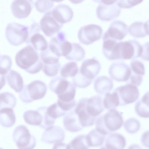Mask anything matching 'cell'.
<instances>
[{
	"label": "cell",
	"instance_id": "cell-18",
	"mask_svg": "<svg viewBox=\"0 0 149 149\" xmlns=\"http://www.w3.org/2000/svg\"><path fill=\"white\" fill-rule=\"evenodd\" d=\"M65 138V132L62 128L53 126L45 129L42 134L41 140L45 143H55L62 142Z\"/></svg>",
	"mask_w": 149,
	"mask_h": 149
},
{
	"label": "cell",
	"instance_id": "cell-10",
	"mask_svg": "<svg viewBox=\"0 0 149 149\" xmlns=\"http://www.w3.org/2000/svg\"><path fill=\"white\" fill-rule=\"evenodd\" d=\"M128 27L122 21L115 20L111 23L104 33L103 40L110 39L117 41H122L128 33Z\"/></svg>",
	"mask_w": 149,
	"mask_h": 149
},
{
	"label": "cell",
	"instance_id": "cell-44",
	"mask_svg": "<svg viewBox=\"0 0 149 149\" xmlns=\"http://www.w3.org/2000/svg\"><path fill=\"white\" fill-rule=\"evenodd\" d=\"M148 42H146L142 45V50L141 55L140 56L143 59L148 61Z\"/></svg>",
	"mask_w": 149,
	"mask_h": 149
},
{
	"label": "cell",
	"instance_id": "cell-3",
	"mask_svg": "<svg viewBox=\"0 0 149 149\" xmlns=\"http://www.w3.org/2000/svg\"><path fill=\"white\" fill-rule=\"evenodd\" d=\"M47 90V86L44 83L39 80H35L23 87L19 93V98L24 103H30L43 98Z\"/></svg>",
	"mask_w": 149,
	"mask_h": 149
},
{
	"label": "cell",
	"instance_id": "cell-26",
	"mask_svg": "<svg viewBox=\"0 0 149 149\" xmlns=\"http://www.w3.org/2000/svg\"><path fill=\"white\" fill-rule=\"evenodd\" d=\"M6 81L9 86L16 92H20L24 87L23 78L17 71L10 70L6 75Z\"/></svg>",
	"mask_w": 149,
	"mask_h": 149
},
{
	"label": "cell",
	"instance_id": "cell-40",
	"mask_svg": "<svg viewBox=\"0 0 149 149\" xmlns=\"http://www.w3.org/2000/svg\"><path fill=\"white\" fill-rule=\"evenodd\" d=\"M72 79L73 84L74 86L80 88H86L91 84L92 81L84 77L79 71L74 77H72Z\"/></svg>",
	"mask_w": 149,
	"mask_h": 149
},
{
	"label": "cell",
	"instance_id": "cell-45",
	"mask_svg": "<svg viewBox=\"0 0 149 149\" xmlns=\"http://www.w3.org/2000/svg\"><path fill=\"white\" fill-rule=\"evenodd\" d=\"M148 131L144 132L142 135L141 141L144 146L148 148Z\"/></svg>",
	"mask_w": 149,
	"mask_h": 149
},
{
	"label": "cell",
	"instance_id": "cell-1",
	"mask_svg": "<svg viewBox=\"0 0 149 149\" xmlns=\"http://www.w3.org/2000/svg\"><path fill=\"white\" fill-rule=\"evenodd\" d=\"M15 59L18 66L31 74L37 73L43 68L40 54L31 45H26L19 51Z\"/></svg>",
	"mask_w": 149,
	"mask_h": 149
},
{
	"label": "cell",
	"instance_id": "cell-34",
	"mask_svg": "<svg viewBox=\"0 0 149 149\" xmlns=\"http://www.w3.org/2000/svg\"><path fill=\"white\" fill-rule=\"evenodd\" d=\"M104 108L107 109H115L119 106V102L118 95L115 91L111 93H107L105 94L103 101Z\"/></svg>",
	"mask_w": 149,
	"mask_h": 149
},
{
	"label": "cell",
	"instance_id": "cell-23",
	"mask_svg": "<svg viewBox=\"0 0 149 149\" xmlns=\"http://www.w3.org/2000/svg\"><path fill=\"white\" fill-rule=\"evenodd\" d=\"M104 146L107 149H124L126 145L125 137L122 134L112 133L105 138Z\"/></svg>",
	"mask_w": 149,
	"mask_h": 149
},
{
	"label": "cell",
	"instance_id": "cell-32",
	"mask_svg": "<svg viewBox=\"0 0 149 149\" xmlns=\"http://www.w3.org/2000/svg\"><path fill=\"white\" fill-rule=\"evenodd\" d=\"M90 147L86 135L81 134L74 137L67 144L66 149H88Z\"/></svg>",
	"mask_w": 149,
	"mask_h": 149
},
{
	"label": "cell",
	"instance_id": "cell-39",
	"mask_svg": "<svg viewBox=\"0 0 149 149\" xmlns=\"http://www.w3.org/2000/svg\"><path fill=\"white\" fill-rule=\"evenodd\" d=\"M12 59L9 56L2 55L0 56V74L5 75L11 68Z\"/></svg>",
	"mask_w": 149,
	"mask_h": 149
},
{
	"label": "cell",
	"instance_id": "cell-33",
	"mask_svg": "<svg viewBox=\"0 0 149 149\" xmlns=\"http://www.w3.org/2000/svg\"><path fill=\"white\" fill-rule=\"evenodd\" d=\"M17 102V99L13 93L7 92L0 93V109L4 108L13 109Z\"/></svg>",
	"mask_w": 149,
	"mask_h": 149
},
{
	"label": "cell",
	"instance_id": "cell-27",
	"mask_svg": "<svg viewBox=\"0 0 149 149\" xmlns=\"http://www.w3.org/2000/svg\"><path fill=\"white\" fill-rule=\"evenodd\" d=\"M16 118L13 109L4 108L0 109V124L3 127L9 128L14 125Z\"/></svg>",
	"mask_w": 149,
	"mask_h": 149
},
{
	"label": "cell",
	"instance_id": "cell-30",
	"mask_svg": "<svg viewBox=\"0 0 149 149\" xmlns=\"http://www.w3.org/2000/svg\"><path fill=\"white\" fill-rule=\"evenodd\" d=\"M24 120L27 124L40 127L42 118L38 110H30L24 112L23 116Z\"/></svg>",
	"mask_w": 149,
	"mask_h": 149
},
{
	"label": "cell",
	"instance_id": "cell-29",
	"mask_svg": "<svg viewBox=\"0 0 149 149\" xmlns=\"http://www.w3.org/2000/svg\"><path fill=\"white\" fill-rule=\"evenodd\" d=\"M106 136L94 128L87 135L86 138L90 147H97L103 143Z\"/></svg>",
	"mask_w": 149,
	"mask_h": 149
},
{
	"label": "cell",
	"instance_id": "cell-4",
	"mask_svg": "<svg viewBox=\"0 0 149 149\" xmlns=\"http://www.w3.org/2000/svg\"><path fill=\"white\" fill-rule=\"evenodd\" d=\"M29 27L15 22L7 25L5 35L8 41L14 46L19 45L26 41L29 36Z\"/></svg>",
	"mask_w": 149,
	"mask_h": 149
},
{
	"label": "cell",
	"instance_id": "cell-38",
	"mask_svg": "<svg viewBox=\"0 0 149 149\" xmlns=\"http://www.w3.org/2000/svg\"><path fill=\"white\" fill-rule=\"evenodd\" d=\"M67 112L62 109L58 105L56 102L55 103L47 107L46 112L51 118L56 120L57 118L64 116Z\"/></svg>",
	"mask_w": 149,
	"mask_h": 149
},
{
	"label": "cell",
	"instance_id": "cell-13",
	"mask_svg": "<svg viewBox=\"0 0 149 149\" xmlns=\"http://www.w3.org/2000/svg\"><path fill=\"white\" fill-rule=\"evenodd\" d=\"M40 24L41 31L46 36L49 37L58 32L63 25L54 18L51 11L45 13L41 18Z\"/></svg>",
	"mask_w": 149,
	"mask_h": 149
},
{
	"label": "cell",
	"instance_id": "cell-7",
	"mask_svg": "<svg viewBox=\"0 0 149 149\" xmlns=\"http://www.w3.org/2000/svg\"><path fill=\"white\" fill-rule=\"evenodd\" d=\"M117 0H94L99 3L96 8L97 17L100 20L109 21L118 17L121 12V8L118 6Z\"/></svg>",
	"mask_w": 149,
	"mask_h": 149
},
{
	"label": "cell",
	"instance_id": "cell-24",
	"mask_svg": "<svg viewBox=\"0 0 149 149\" xmlns=\"http://www.w3.org/2000/svg\"><path fill=\"white\" fill-rule=\"evenodd\" d=\"M113 80L106 76L97 77L94 81V88L100 95H104L109 92L113 88Z\"/></svg>",
	"mask_w": 149,
	"mask_h": 149
},
{
	"label": "cell",
	"instance_id": "cell-41",
	"mask_svg": "<svg viewBox=\"0 0 149 149\" xmlns=\"http://www.w3.org/2000/svg\"><path fill=\"white\" fill-rule=\"evenodd\" d=\"M61 64L59 62L52 64H43V71L47 76L51 77L56 75L58 73Z\"/></svg>",
	"mask_w": 149,
	"mask_h": 149
},
{
	"label": "cell",
	"instance_id": "cell-12",
	"mask_svg": "<svg viewBox=\"0 0 149 149\" xmlns=\"http://www.w3.org/2000/svg\"><path fill=\"white\" fill-rule=\"evenodd\" d=\"M39 30V26L33 23L29 28L28 37L25 42L31 44L36 51L41 52L47 49L48 44L43 36L38 33Z\"/></svg>",
	"mask_w": 149,
	"mask_h": 149
},
{
	"label": "cell",
	"instance_id": "cell-15",
	"mask_svg": "<svg viewBox=\"0 0 149 149\" xmlns=\"http://www.w3.org/2000/svg\"><path fill=\"white\" fill-rule=\"evenodd\" d=\"M32 0H14L11 4L10 8L13 15L21 19L28 17L33 7Z\"/></svg>",
	"mask_w": 149,
	"mask_h": 149
},
{
	"label": "cell",
	"instance_id": "cell-50",
	"mask_svg": "<svg viewBox=\"0 0 149 149\" xmlns=\"http://www.w3.org/2000/svg\"><path fill=\"white\" fill-rule=\"evenodd\" d=\"M0 149H3V148H2L1 147H0Z\"/></svg>",
	"mask_w": 149,
	"mask_h": 149
},
{
	"label": "cell",
	"instance_id": "cell-47",
	"mask_svg": "<svg viewBox=\"0 0 149 149\" xmlns=\"http://www.w3.org/2000/svg\"><path fill=\"white\" fill-rule=\"evenodd\" d=\"M6 76L0 74V90L6 84Z\"/></svg>",
	"mask_w": 149,
	"mask_h": 149
},
{
	"label": "cell",
	"instance_id": "cell-35",
	"mask_svg": "<svg viewBox=\"0 0 149 149\" xmlns=\"http://www.w3.org/2000/svg\"><path fill=\"white\" fill-rule=\"evenodd\" d=\"M79 69L77 63L74 61L68 62L63 65L61 69L60 73L64 78L73 77L78 72Z\"/></svg>",
	"mask_w": 149,
	"mask_h": 149
},
{
	"label": "cell",
	"instance_id": "cell-19",
	"mask_svg": "<svg viewBox=\"0 0 149 149\" xmlns=\"http://www.w3.org/2000/svg\"><path fill=\"white\" fill-rule=\"evenodd\" d=\"M101 96L97 95L87 98L85 108L87 113L91 116L96 118L104 109Z\"/></svg>",
	"mask_w": 149,
	"mask_h": 149
},
{
	"label": "cell",
	"instance_id": "cell-2",
	"mask_svg": "<svg viewBox=\"0 0 149 149\" xmlns=\"http://www.w3.org/2000/svg\"><path fill=\"white\" fill-rule=\"evenodd\" d=\"M122 114L115 109H109L97 117L95 128L106 136L119 129L123 123Z\"/></svg>",
	"mask_w": 149,
	"mask_h": 149
},
{
	"label": "cell",
	"instance_id": "cell-21",
	"mask_svg": "<svg viewBox=\"0 0 149 149\" xmlns=\"http://www.w3.org/2000/svg\"><path fill=\"white\" fill-rule=\"evenodd\" d=\"M73 83L61 76H56L50 81L49 89L58 95H61L68 91L73 85Z\"/></svg>",
	"mask_w": 149,
	"mask_h": 149
},
{
	"label": "cell",
	"instance_id": "cell-9",
	"mask_svg": "<svg viewBox=\"0 0 149 149\" xmlns=\"http://www.w3.org/2000/svg\"><path fill=\"white\" fill-rule=\"evenodd\" d=\"M118 95L119 106H123L136 101L139 96V92L137 86L127 84L116 88L114 90Z\"/></svg>",
	"mask_w": 149,
	"mask_h": 149
},
{
	"label": "cell",
	"instance_id": "cell-22",
	"mask_svg": "<svg viewBox=\"0 0 149 149\" xmlns=\"http://www.w3.org/2000/svg\"><path fill=\"white\" fill-rule=\"evenodd\" d=\"M63 124L65 128L70 132H76L84 128L80 124L77 115L73 110L67 112L64 116Z\"/></svg>",
	"mask_w": 149,
	"mask_h": 149
},
{
	"label": "cell",
	"instance_id": "cell-16",
	"mask_svg": "<svg viewBox=\"0 0 149 149\" xmlns=\"http://www.w3.org/2000/svg\"><path fill=\"white\" fill-rule=\"evenodd\" d=\"M130 67L131 74L126 82L136 86H139L143 80V76L145 74V68L141 61L134 59L131 62Z\"/></svg>",
	"mask_w": 149,
	"mask_h": 149
},
{
	"label": "cell",
	"instance_id": "cell-6",
	"mask_svg": "<svg viewBox=\"0 0 149 149\" xmlns=\"http://www.w3.org/2000/svg\"><path fill=\"white\" fill-rule=\"evenodd\" d=\"M118 59H133L140 57L142 45L136 39L121 41L118 44Z\"/></svg>",
	"mask_w": 149,
	"mask_h": 149
},
{
	"label": "cell",
	"instance_id": "cell-49",
	"mask_svg": "<svg viewBox=\"0 0 149 149\" xmlns=\"http://www.w3.org/2000/svg\"><path fill=\"white\" fill-rule=\"evenodd\" d=\"M100 149H107L104 146H102L101 148H100Z\"/></svg>",
	"mask_w": 149,
	"mask_h": 149
},
{
	"label": "cell",
	"instance_id": "cell-43",
	"mask_svg": "<svg viewBox=\"0 0 149 149\" xmlns=\"http://www.w3.org/2000/svg\"><path fill=\"white\" fill-rule=\"evenodd\" d=\"M143 1L142 0H117V4L120 8H128L139 4Z\"/></svg>",
	"mask_w": 149,
	"mask_h": 149
},
{
	"label": "cell",
	"instance_id": "cell-28",
	"mask_svg": "<svg viewBox=\"0 0 149 149\" xmlns=\"http://www.w3.org/2000/svg\"><path fill=\"white\" fill-rule=\"evenodd\" d=\"M149 92H146L136 103L134 107L136 114L142 118H148L149 112Z\"/></svg>",
	"mask_w": 149,
	"mask_h": 149
},
{
	"label": "cell",
	"instance_id": "cell-46",
	"mask_svg": "<svg viewBox=\"0 0 149 149\" xmlns=\"http://www.w3.org/2000/svg\"><path fill=\"white\" fill-rule=\"evenodd\" d=\"M67 144L62 142L54 144L52 149H66Z\"/></svg>",
	"mask_w": 149,
	"mask_h": 149
},
{
	"label": "cell",
	"instance_id": "cell-17",
	"mask_svg": "<svg viewBox=\"0 0 149 149\" xmlns=\"http://www.w3.org/2000/svg\"><path fill=\"white\" fill-rule=\"evenodd\" d=\"M87 99V98H83L80 99L76 104L74 110L83 128L93 125L96 119L89 115L86 111L85 105Z\"/></svg>",
	"mask_w": 149,
	"mask_h": 149
},
{
	"label": "cell",
	"instance_id": "cell-5",
	"mask_svg": "<svg viewBox=\"0 0 149 149\" xmlns=\"http://www.w3.org/2000/svg\"><path fill=\"white\" fill-rule=\"evenodd\" d=\"M12 136L18 149H33L36 146V139L24 125L17 126L13 131Z\"/></svg>",
	"mask_w": 149,
	"mask_h": 149
},
{
	"label": "cell",
	"instance_id": "cell-20",
	"mask_svg": "<svg viewBox=\"0 0 149 149\" xmlns=\"http://www.w3.org/2000/svg\"><path fill=\"white\" fill-rule=\"evenodd\" d=\"M51 11L54 18L62 24L70 21L73 16V12L72 9L65 4L56 5Z\"/></svg>",
	"mask_w": 149,
	"mask_h": 149
},
{
	"label": "cell",
	"instance_id": "cell-8",
	"mask_svg": "<svg viewBox=\"0 0 149 149\" xmlns=\"http://www.w3.org/2000/svg\"><path fill=\"white\" fill-rule=\"evenodd\" d=\"M102 31V27L100 25L88 24L80 28L78 33V38L81 43L88 45L100 39Z\"/></svg>",
	"mask_w": 149,
	"mask_h": 149
},
{
	"label": "cell",
	"instance_id": "cell-42",
	"mask_svg": "<svg viewBox=\"0 0 149 149\" xmlns=\"http://www.w3.org/2000/svg\"><path fill=\"white\" fill-rule=\"evenodd\" d=\"M35 5L37 10L43 13L51 9L54 5V3L52 1L37 0L35 2Z\"/></svg>",
	"mask_w": 149,
	"mask_h": 149
},
{
	"label": "cell",
	"instance_id": "cell-37",
	"mask_svg": "<svg viewBox=\"0 0 149 149\" xmlns=\"http://www.w3.org/2000/svg\"><path fill=\"white\" fill-rule=\"evenodd\" d=\"M125 130L128 133L133 134L139 130L141 124L139 121L136 118H131L127 119L123 124Z\"/></svg>",
	"mask_w": 149,
	"mask_h": 149
},
{
	"label": "cell",
	"instance_id": "cell-36",
	"mask_svg": "<svg viewBox=\"0 0 149 149\" xmlns=\"http://www.w3.org/2000/svg\"><path fill=\"white\" fill-rule=\"evenodd\" d=\"M47 107L44 106L41 107L37 109L38 110L41 114L42 120L40 127L44 129H46L54 126L56 120L50 117L46 112Z\"/></svg>",
	"mask_w": 149,
	"mask_h": 149
},
{
	"label": "cell",
	"instance_id": "cell-14",
	"mask_svg": "<svg viewBox=\"0 0 149 149\" xmlns=\"http://www.w3.org/2000/svg\"><path fill=\"white\" fill-rule=\"evenodd\" d=\"M101 68L100 63L93 57L84 60L79 71L84 77L92 81L98 74Z\"/></svg>",
	"mask_w": 149,
	"mask_h": 149
},
{
	"label": "cell",
	"instance_id": "cell-31",
	"mask_svg": "<svg viewBox=\"0 0 149 149\" xmlns=\"http://www.w3.org/2000/svg\"><path fill=\"white\" fill-rule=\"evenodd\" d=\"M72 47L65 58L69 60L79 61L84 58L85 52L84 49L79 44L72 43Z\"/></svg>",
	"mask_w": 149,
	"mask_h": 149
},
{
	"label": "cell",
	"instance_id": "cell-48",
	"mask_svg": "<svg viewBox=\"0 0 149 149\" xmlns=\"http://www.w3.org/2000/svg\"><path fill=\"white\" fill-rule=\"evenodd\" d=\"M127 149H143L138 144H133L129 146Z\"/></svg>",
	"mask_w": 149,
	"mask_h": 149
},
{
	"label": "cell",
	"instance_id": "cell-25",
	"mask_svg": "<svg viewBox=\"0 0 149 149\" xmlns=\"http://www.w3.org/2000/svg\"><path fill=\"white\" fill-rule=\"evenodd\" d=\"M148 20L145 22L136 21L131 24L128 27V32L132 36L139 38L148 35Z\"/></svg>",
	"mask_w": 149,
	"mask_h": 149
},
{
	"label": "cell",
	"instance_id": "cell-11",
	"mask_svg": "<svg viewBox=\"0 0 149 149\" xmlns=\"http://www.w3.org/2000/svg\"><path fill=\"white\" fill-rule=\"evenodd\" d=\"M131 72L130 66L123 62L113 63L108 69V73L111 78L118 81L127 82Z\"/></svg>",
	"mask_w": 149,
	"mask_h": 149
}]
</instances>
